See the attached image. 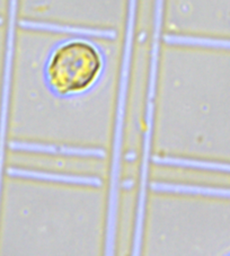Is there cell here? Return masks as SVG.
I'll return each mask as SVG.
<instances>
[{"label": "cell", "instance_id": "obj_1", "mask_svg": "<svg viewBox=\"0 0 230 256\" xmlns=\"http://www.w3.org/2000/svg\"><path fill=\"white\" fill-rule=\"evenodd\" d=\"M82 35L70 38L51 51L46 64L48 86L60 95L87 90L94 84L104 67L100 51L95 44L82 40Z\"/></svg>", "mask_w": 230, "mask_h": 256}, {"label": "cell", "instance_id": "obj_2", "mask_svg": "<svg viewBox=\"0 0 230 256\" xmlns=\"http://www.w3.org/2000/svg\"><path fill=\"white\" fill-rule=\"evenodd\" d=\"M10 148L12 150H18V152L60 154V155H67V156H84V157H104L105 156L104 150L102 149L62 147V146L22 142V141H12L10 144Z\"/></svg>", "mask_w": 230, "mask_h": 256}, {"label": "cell", "instance_id": "obj_3", "mask_svg": "<svg viewBox=\"0 0 230 256\" xmlns=\"http://www.w3.org/2000/svg\"><path fill=\"white\" fill-rule=\"evenodd\" d=\"M7 174L12 178H23L38 180H50V182H60L69 184H82L92 185V186H100L102 180L97 178H90V176H76V175H62V174H51L43 173V172L22 170V168H10Z\"/></svg>", "mask_w": 230, "mask_h": 256}, {"label": "cell", "instance_id": "obj_4", "mask_svg": "<svg viewBox=\"0 0 230 256\" xmlns=\"http://www.w3.org/2000/svg\"><path fill=\"white\" fill-rule=\"evenodd\" d=\"M150 186L154 191L158 192H174L186 194H200V196L230 198V188H206L196 186V185H183V184H168V183H152Z\"/></svg>", "mask_w": 230, "mask_h": 256}, {"label": "cell", "instance_id": "obj_5", "mask_svg": "<svg viewBox=\"0 0 230 256\" xmlns=\"http://www.w3.org/2000/svg\"><path fill=\"white\" fill-rule=\"evenodd\" d=\"M154 162H157V164L168 165V166L188 167V168H198V170H216V172H226V173H230V164H221V162L186 160V158H174V157H154Z\"/></svg>", "mask_w": 230, "mask_h": 256}, {"label": "cell", "instance_id": "obj_6", "mask_svg": "<svg viewBox=\"0 0 230 256\" xmlns=\"http://www.w3.org/2000/svg\"><path fill=\"white\" fill-rule=\"evenodd\" d=\"M222 2H227L230 4V0H222Z\"/></svg>", "mask_w": 230, "mask_h": 256}]
</instances>
